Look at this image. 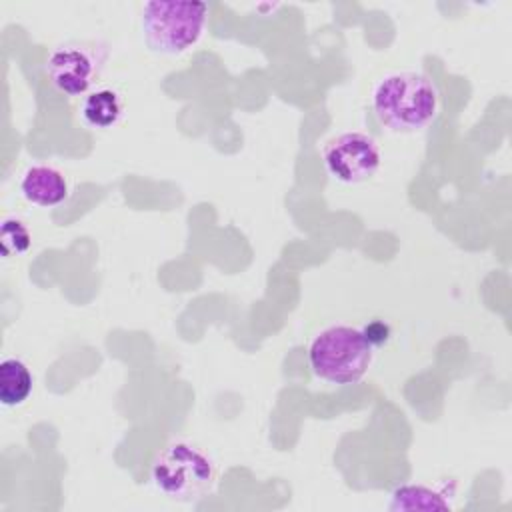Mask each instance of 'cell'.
<instances>
[{"label": "cell", "mask_w": 512, "mask_h": 512, "mask_svg": "<svg viewBox=\"0 0 512 512\" xmlns=\"http://www.w3.org/2000/svg\"><path fill=\"white\" fill-rule=\"evenodd\" d=\"M122 116V100L112 88L90 92L82 102V118L94 128H110Z\"/></svg>", "instance_id": "10"}, {"label": "cell", "mask_w": 512, "mask_h": 512, "mask_svg": "<svg viewBox=\"0 0 512 512\" xmlns=\"http://www.w3.org/2000/svg\"><path fill=\"white\" fill-rule=\"evenodd\" d=\"M446 492L434 490L424 484L398 486L392 492L390 510H446L452 508Z\"/></svg>", "instance_id": "9"}, {"label": "cell", "mask_w": 512, "mask_h": 512, "mask_svg": "<svg viewBox=\"0 0 512 512\" xmlns=\"http://www.w3.org/2000/svg\"><path fill=\"white\" fill-rule=\"evenodd\" d=\"M322 158L332 178L344 184H358L376 174L382 154L372 136L364 132H342L326 142Z\"/></svg>", "instance_id": "6"}, {"label": "cell", "mask_w": 512, "mask_h": 512, "mask_svg": "<svg viewBox=\"0 0 512 512\" xmlns=\"http://www.w3.org/2000/svg\"><path fill=\"white\" fill-rule=\"evenodd\" d=\"M32 244V234L20 218H4L0 226V246L4 256L24 254Z\"/></svg>", "instance_id": "11"}, {"label": "cell", "mask_w": 512, "mask_h": 512, "mask_svg": "<svg viewBox=\"0 0 512 512\" xmlns=\"http://www.w3.org/2000/svg\"><path fill=\"white\" fill-rule=\"evenodd\" d=\"M108 60V46L100 42H66L46 60V74L54 88L66 96H82L100 76Z\"/></svg>", "instance_id": "5"}, {"label": "cell", "mask_w": 512, "mask_h": 512, "mask_svg": "<svg viewBox=\"0 0 512 512\" xmlns=\"http://www.w3.org/2000/svg\"><path fill=\"white\" fill-rule=\"evenodd\" d=\"M362 334H364V338L376 348V346H382V344L388 342V338H390V326L384 324L382 320H374V322H370L368 326L362 328Z\"/></svg>", "instance_id": "12"}, {"label": "cell", "mask_w": 512, "mask_h": 512, "mask_svg": "<svg viewBox=\"0 0 512 512\" xmlns=\"http://www.w3.org/2000/svg\"><path fill=\"white\" fill-rule=\"evenodd\" d=\"M22 196L36 206H56L68 198V182L64 174L52 166H30L20 180Z\"/></svg>", "instance_id": "7"}, {"label": "cell", "mask_w": 512, "mask_h": 512, "mask_svg": "<svg viewBox=\"0 0 512 512\" xmlns=\"http://www.w3.org/2000/svg\"><path fill=\"white\" fill-rule=\"evenodd\" d=\"M374 358V346L360 328L332 324L324 328L308 348L312 372L330 384L348 386L364 378Z\"/></svg>", "instance_id": "3"}, {"label": "cell", "mask_w": 512, "mask_h": 512, "mask_svg": "<svg viewBox=\"0 0 512 512\" xmlns=\"http://www.w3.org/2000/svg\"><path fill=\"white\" fill-rule=\"evenodd\" d=\"M438 88L420 72L386 74L372 92L376 118L392 132H420L438 114Z\"/></svg>", "instance_id": "1"}, {"label": "cell", "mask_w": 512, "mask_h": 512, "mask_svg": "<svg viewBox=\"0 0 512 512\" xmlns=\"http://www.w3.org/2000/svg\"><path fill=\"white\" fill-rule=\"evenodd\" d=\"M34 388L30 368L20 358H4L0 364V402L4 406H20Z\"/></svg>", "instance_id": "8"}, {"label": "cell", "mask_w": 512, "mask_h": 512, "mask_svg": "<svg viewBox=\"0 0 512 512\" xmlns=\"http://www.w3.org/2000/svg\"><path fill=\"white\" fill-rule=\"evenodd\" d=\"M208 20V4L182 0H152L142 6V36L150 50L180 54L192 48Z\"/></svg>", "instance_id": "4"}, {"label": "cell", "mask_w": 512, "mask_h": 512, "mask_svg": "<svg viewBox=\"0 0 512 512\" xmlns=\"http://www.w3.org/2000/svg\"><path fill=\"white\" fill-rule=\"evenodd\" d=\"M150 478L170 500L192 502L214 490L218 472L212 458L198 446L186 440H174L152 460Z\"/></svg>", "instance_id": "2"}]
</instances>
